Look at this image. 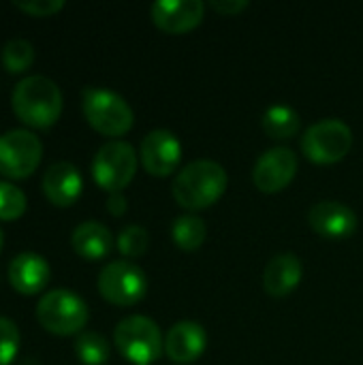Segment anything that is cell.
Segmentation results:
<instances>
[{
  "label": "cell",
  "mask_w": 363,
  "mask_h": 365,
  "mask_svg": "<svg viewBox=\"0 0 363 365\" xmlns=\"http://www.w3.org/2000/svg\"><path fill=\"white\" fill-rule=\"evenodd\" d=\"M15 115L32 128H49L62 113V92L45 75H28L17 81L11 94Z\"/></svg>",
  "instance_id": "1"
},
{
  "label": "cell",
  "mask_w": 363,
  "mask_h": 365,
  "mask_svg": "<svg viewBox=\"0 0 363 365\" xmlns=\"http://www.w3.org/2000/svg\"><path fill=\"white\" fill-rule=\"evenodd\" d=\"M227 171L220 163L199 158L178 171L173 180V199L186 210H205L227 190Z\"/></svg>",
  "instance_id": "2"
},
{
  "label": "cell",
  "mask_w": 363,
  "mask_h": 365,
  "mask_svg": "<svg viewBox=\"0 0 363 365\" xmlns=\"http://www.w3.org/2000/svg\"><path fill=\"white\" fill-rule=\"evenodd\" d=\"M81 107L88 124L107 137H122L133 128L135 113L124 96L107 88H86Z\"/></svg>",
  "instance_id": "3"
},
{
  "label": "cell",
  "mask_w": 363,
  "mask_h": 365,
  "mask_svg": "<svg viewBox=\"0 0 363 365\" xmlns=\"http://www.w3.org/2000/svg\"><path fill=\"white\" fill-rule=\"evenodd\" d=\"M88 317L90 312L86 302L71 289L47 291L36 304V319L41 327L56 336L79 334L86 327Z\"/></svg>",
  "instance_id": "4"
},
{
  "label": "cell",
  "mask_w": 363,
  "mask_h": 365,
  "mask_svg": "<svg viewBox=\"0 0 363 365\" xmlns=\"http://www.w3.org/2000/svg\"><path fill=\"white\" fill-rule=\"evenodd\" d=\"M113 342L118 351L135 365L154 364L165 349V340L158 325L141 314L122 319L116 325Z\"/></svg>",
  "instance_id": "5"
},
{
  "label": "cell",
  "mask_w": 363,
  "mask_h": 365,
  "mask_svg": "<svg viewBox=\"0 0 363 365\" xmlns=\"http://www.w3.org/2000/svg\"><path fill=\"white\" fill-rule=\"evenodd\" d=\"M137 173V152L128 141L111 139L92 158V178L107 192H122Z\"/></svg>",
  "instance_id": "6"
},
{
  "label": "cell",
  "mask_w": 363,
  "mask_h": 365,
  "mask_svg": "<svg viewBox=\"0 0 363 365\" xmlns=\"http://www.w3.org/2000/svg\"><path fill=\"white\" fill-rule=\"evenodd\" d=\"M353 145V130L338 118L319 120L302 137V150L306 158L319 165H332L342 160Z\"/></svg>",
  "instance_id": "7"
},
{
  "label": "cell",
  "mask_w": 363,
  "mask_h": 365,
  "mask_svg": "<svg viewBox=\"0 0 363 365\" xmlns=\"http://www.w3.org/2000/svg\"><path fill=\"white\" fill-rule=\"evenodd\" d=\"M43 143L26 128H13L0 135V175L24 180L32 175L41 163Z\"/></svg>",
  "instance_id": "8"
},
{
  "label": "cell",
  "mask_w": 363,
  "mask_h": 365,
  "mask_svg": "<svg viewBox=\"0 0 363 365\" xmlns=\"http://www.w3.org/2000/svg\"><path fill=\"white\" fill-rule=\"evenodd\" d=\"M98 293L113 306H133L143 299L148 278L139 265L120 259L107 263L98 274Z\"/></svg>",
  "instance_id": "9"
},
{
  "label": "cell",
  "mask_w": 363,
  "mask_h": 365,
  "mask_svg": "<svg viewBox=\"0 0 363 365\" xmlns=\"http://www.w3.org/2000/svg\"><path fill=\"white\" fill-rule=\"evenodd\" d=\"M297 173V156L285 145L263 152L252 169V182L261 192H278L289 186Z\"/></svg>",
  "instance_id": "10"
},
{
  "label": "cell",
  "mask_w": 363,
  "mask_h": 365,
  "mask_svg": "<svg viewBox=\"0 0 363 365\" xmlns=\"http://www.w3.org/2000/svg\"><path fill=\"white\" fill-rule=\"evenodd\" d=\"M141 165L148 173L165 178L175 171L182 158V143L175 133L167 128L150 130L141 141Z\"/></svg>",
  "instance_id": "11"
},
{
  "label": "cell",
  "mask_w": 363,
  "mask_h": 365,
  "mask_svg": "<svg viewBox=\"0 0 363 365\" xmlns=\"http://www.w3.org/2000/svg\"><path fill=\"white\" fill-rule=\"evenodd\" d=\"M310 227L327 240H344L357 229V214L342 201H319L308 212Z\"/></svg>",
  "instance_id": "12"
},
{
  "label": "cell",
  "mask_w": 363,
  "mask_h": 365,
  "mask_svg": "<svg viewBox=\"0 0 363 365\" xmlns=\"http://www.w3.org/2000/svg\"><path fill=\"white\" fill-rule=\"evenodd\" d=\"M150 13L152 21L163 32L182 34L201 24L205 4L201 0H156Z\"/></svg>",
  "instance_id": "13"
},
{
  "label": "cell",
  "mask_w": 363,
  "mask_h": 365,
  "mask_svg": "<svg viewBox=\"0 0 363 365\" xmlns=\"http://www.w3.org/2000/svg\"><path fill=\"white\" fill-rule=\"evenodd\" d=\"M43 186V195L58 207H68L73 205L83 188V180L79 169L68 163V160H58L51 163L41 180Z\"/></svg>",
  "instance_id": "14"
},
{
  "label": "cell",
  "mask_w": 363,
  "mask_h": 365,
  "mask_svg": "<svg viewBox=\"0 0 363 365\" xmlns=\"http://www.w3.org/2000/svg\"><path fill=\"white\" fill-rule=\"evenodd\" d=\"M208 334L197 321H180L165 336V353L175 364H190L203 355Z\"/></svg>",
  "instance_id": "15"
},
{
  "label": "cell",
  "mask_w": 363,
  "mask_h": 365,
  "mask_svg": "<svg viewBox=\"0 0 363 365\" xmlns=\"http://www.w3.org/2000/svg\"><path fill=\"white\" fill-rule=\"evenodd\" d=\"M9 282L19 295H36L49 282V263L36 252H19L9 263Z\"/></svg>",
  "instance_id": "16"
},
{
  "label": "cell",
  "mask_w": 363,
  "mask_h": 365,
  "mask_svg": "<svg viewBox=\"0 0 363 365\" xmlns=\"http://www.w3.org/2000/svg\"><path fill=\"white\" fill-rule=\"evenodd\" d=\"M302 261L295 252H280L270 259L263 272V287L272 297H287L302 282Z\"/></svg>",
  "instance_id": "17"
},
{
  "label": "cell",
  "mask_w": 363,
  "mask_h": 365,
  "mask_svg": "<svg viewBox=\"0 0 363 365\" xmlns=\"http://www.w3.org/2000/svg\"><path fill=\"white\" fill-rule=\"evenodd\" d=\"M71 246L73 250L86 259V261H101L105 259L113 248V235L111 231L96 220H86L77 225L71 233Z\"/></svg>",
  "instance_id": "18"
},
{
  "label": "cell",
  "mask_w": 363,
  "mask_h": 365,
  "mask_svg": "<svg viewBox=\"0 0 363 365\" xmlns=\"http://www.w3.org/2000/svg\"><path fill=\"white\" fill-rule=\"evenodd\" d=\"M261 126L263 130L274 137V139H291L293 135H297L302 120L300 113L282 103H276L272 107H267L261 115Z\"/></svg>",
  "instance_id": "19"
},
{
  "label": "cell",
  "mask_w": 363,
  "mask_h": 365,
  "mask_svg": "<svg viewBox=\"0 0 363 365\" xmlns=\"http://www.w3.org/2000/svg\"><path fill=\"white\" fill-rule=\"evenodd\" d=\"M171 237L182 250H197L199 246H203V242L208 237V227L199 216L184 214L173 220Z\"/></svg>",
  "instance_id": "20"
},
{
  "label": "cell",
  "mask_w": 363,
  "mask_h": 365,
  "mask_svg": "<svg viewBox=\"0 0 363 365\" xmlns=\"http://www.w3.org/2000/svg\"><path fill=\"white\" fill-rule=\"evenodd\" d=\"M109 353V342L96 331H83L75 340V355L83 365H105Z\"/></svg>",
  "instance_id": "21"
},
{
  "label": "cell",
  "mask_w": 363,
  "mask_h": 365,
  "mask_svg": "<svg viewBox=\"0 0 363 365\" xmlns=\"http://www.w3.org/2000/svg\"><path fill=\"white\" fill-rule=\"evenodd\" d=\"M34 62V47L26 38H11L2 47V64L9 73H21Z\"/></svg>",
  "instance_id": "22"
},
{
  "label": "cell",
  "mask_w": 363,
  "mask_h": 365,
  "mask_svg": "<svg viewBox=\"0 0 363 365\" xmlns=\"http://www.w3.org/2000/svg\"><path fill=\"white\" fill-rule=\"evenodd\" d=\"M116 246L122 252V257L137 259V257L145 255V250L150 246V235L141 225H126L120 231V235L116 240Z\"/></svg>",
  "instance_id": "23"
},
{
  "label": "cell",
  "mask_w": 363,
  "mask_h": 365,
  "mask_svg": "<svg viewBox=\"0 0 363 365\" xmlns=\"http://www.w3.org/2000/svg\"><path fill=\"white\" fill-rule=\"evenodd\" d=\"M28 199L21 188L11 182L0 180V220H17L24 216Z\"/></svg>",
  "instance_id": "24"
},
{
  "label": "cell",
  "mask_w": 363,
  "mask_h": 365,
  "mask_svg": "<svg viewBox=\"0 0 363 365\" xmlns=\"http://www.w3.org/2000/svg\"><path fill=\"white\" fill-rule=\"evenodd\" d=\"M17 351H19V329L11 319L0 317V365H11Z\"/></svg>",
  "instance_id": "25"
},
{
  "label": "cell",
  "mask_w": 363,
  "mask_h": 365,
  "mask_svg": "<svg viewBox=\"0 0 363 365\" xmlns=\"http://www.w3.org/2000/svg\"><path fill=\"white\" fill-rule=\"evenodd\" d=\"M13 4L34 17H47L64 9V0H15Z\"/></svg>",
  "instance_id": "26"
},
{
  "label": "cell",
  "mask_w": 363,
  "mask_h": 365,
  "mask_svg": "<svg viewBox=\"0 0 363 365\" xmlns=\"http://www.w3.org/2000/svg\"><path fill=\"white\" fill-rule=\"evenodd\" d=\"M248 0H210V6L220 15H237L244 9H248Z\"/></svg>",
  "instance_id": "27"
},
{
  "label": "cell",
  "mask_w": 363,
  "mask_h": 365,
  "mask_svg": "<svg viewBox=\"0 0 363 365\" xmlns=\"http://www.w3.org/2000/svg\"><path fill=\"white\" fill-rule=\"evenodd\" d=\"M126 205H128V201H126V197L122 192H109V197H107V212L111 216H122L126 212Z\"/></svg>",
  "instance_id": "28"
},
{
  "label": "cell",
  "mask_w": 363,
  "mask_h": 365,
  "mask_svg": "<svg viewBox=\"0 0 363 365\" xmlns=\"http://www.w3.org/2000/svg\"><path fill=\"white\" fill-rule=\"evenodd\" d=\"M2 244H4V233H2V229H0V248H2Z\"/></svg>",
  "instance_id": "29"
}]
</instances>
